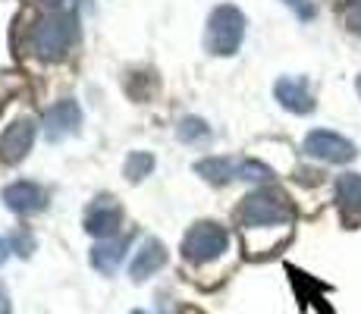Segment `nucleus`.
Listing matches in <instances>:
<instances>
[{"instance_id": "nucleus-1", "label": "nucleus", "mask_w": 361, "mask_h": 314, "mask_svg": "<svg viewBox=\"0 0 361 314\" xmlns=\"http://www.w3.org/2000/svg\"><path fill=\"white\" fill-rule=\"evenodd\" d=\"M295 207L283 188H258V192L245 195L242 205L235 207V220L242 229H264V227H280V223H293Z\"/></svg>"}, {"instance_id": "nucleus-12", "label": "nucleus", "mask_w": 361, "mask_h": 314, "mask_svg": "<svg viewBox=\"0 0 361 314\" xmlns=\"http://www.w3.org/2000/svg\"><path fill=\"white\" fill-rule=\"evenodd\" d=\"M164 264H166V246L151 236V239H145L142 246H138L135 258H132V264H129V274L135 283H142V280H148V277H154Z\"/></svg>"}, {"instance_id": "nucleus-23", "label": "nucleus", "mask_w": 361, "mask_h": 314, "mask_svg": "<svg viewBox=\"0 0 361 314\" xmlns=\"http://www.w3.org/2000/svg\"><path fill=\"white\" fill-rule=\"evenodd\" d=\"M132 314H145V311H132Z\"/></svg>"}, {"instance_id": "nucleus-11", "label": "nucleus", "mask_w": 361, "mask_h": 314, "mask_svg": "<svg viewBox=\"0 0 361 314\" xmlns=\"http://www.w3.org/2000/svg\"><path fill=\"white\" fill-rule=\"evenodd\" d=\"M41 123H44V132L51 138L75 135V132H79V126H82V107L73 101V97H63V101L51 104V107L44 110Z\"/></svg>"}, {"instance_id": "nucleus-8", "label": "nucleus", "mask_w": 361, "mask_h": 314, "mask_svg": "<svg viewBox=\"0 0 361 314\" xmlns=\"http://www.w3.org/2000/svg\"><path fill=\"white\" fill-rule=\"evenodd\" d=\"M274 97L280 101L283 110L295 116H308L314 110V95H311V85L305 76H280L274 85Z\"/></svg>"}, {"instance_id": "nucleus-14", "label": "nucleus", "mask_w": 361, "mask_h": 314, "mask_svg": "<svg viewBox=\"0 0 361 314\" xmlns=\"http://www.w3.org/2000/svg\"><path fill=\"white\" fill-rule=\"evenodd\" d=\"M336 201L352 214H361V176L358 173H343L336 179Z\"/></svg>"}, {"instance_id": "nucleus-15", "label": "nucleus", "mask_w": 361, "mask_h": 314, "mask_svg": "<svg viewBox=\"0 0 361 314\" xmlns=\"http://www.w3.org/2000/svg\"><path fill=\"white\" fill-rule=\"evenodd\" d=\"M154 164H157V160H154L151 151H129L126 164H123V176L135 186V183H142L145 176H151V173H154Z\"/></svg>"}, {"instance_id": "nucleus-6", "label": "nucleus", "mask_w": 361, "mask_h": 314, "mask_svg": "<svg viewBox=\"0 0 361 314\" xmlns=\"http://www.w3.org/2000/svg\"><path fill=\"white\" fill-rule=\"evenodd\" d=\"M302 151L314 160H324V164H349V160L358 157L355 145L333 129H311L308 135H305Z\"/></svg>"}, {"instance_id": "nucleus-20", "label": "nucleus", "mask_w": 361, "mask_h": 314, "mask_svg": "<svg viewBox=\"0 0 361 314\" xmlns=\"http://www.w3.org/2000/svg\"><path fill=\"white\" fill-rule=\"evenodd\" d=\"M10 242H6V239H0V267H4V264H6V258H10Z\"/></svg>"}, {"instance_id": "nucleus-4", "label": "nucleus", "mask_w": 361, "mask_h": 314, "mask_svg": "<svg viewBox=\"0 0 361 314\" xmlns=\"http://www.w3.org/2000/svg\"><path fill=\"white\" fill-rule=\"evenodd\" d=\"M226 248H230V229L217 220H198L183 236V248L179 251H183V258L189 264L201 267V264H211L217 258H224Z\"/></svg>"}, {"instance_id": "nucleus-10", "label": "nucleus", "mask_w": 361, "mask_h": 314, "mask_svg": "<svg viewBox=\"0 0 361 314\" xmlns=\"http://www.w3.org/2000/svg\"><path fill=\"white\" fill-rule=\"evenodd\" d=\"M35 135H38V126H35V120H29V116H19V120H13L4 129V135H0V155L10 160V164H19V160H25V155L32 151Z\"/></svg>"}, {"instance_id": "nucleus-18", "label": "nucleus", "mask_w": 361, "mask_h": 314, "mask_svg": "<svg viewBox=\"0 0 361 314\" xmlns=\"http://www.w3.org/2000/svg\"><path fill=\"white\" fill-rule=\"evenodd\" d=\"M13 248H16V255H23V258L32 255V251H35V239L29 236V229H16V233H13Z\"/></svg>"}, {"instance_id": "nucleus-7", "label": "nucleus", "mask_w": 361, "mask_h": 314, "mask_svg": "<svg viewBox=\"0 0 361 314\" xmlns=\"http://www.w3.org/2000/svg\"><path fill=\"white\" fill-rule=\"evenodd\" d=\"M6 211L19 214V217H32V214H41L47 207V192L32 179H16L0 192Z\"/></svg>"}, {"instance_id": "nucleus-22", "label": "nucleus", "mask_w": 361, "mask_h": 314, "mask_svg": "<svg viewBox=\"0 0 361 314\" xmlns=\"http://www.w3.org/2000/svg\"><path fill=\"white\" fill-rule=\"evenodd\" d=\"M355 92H358V97H361V76L355 79Z\"/></svg>"}, {"instance_id": "nucleus-3", "label": "nucleus", "mask_w": 361, "mask_h": 314, "mask_svg": "<svg viewBox=\"0 0 361 314\" xmlns=\"http://www.w3.org/2000/svg\"><path fill=\"white\" fill-rule=\"evenodd\" d=\"M73 41H75V16H69V13L41 16L29 32V44L35 57L44 63H60L69 54Z\"/></svg>"}, {"instance_id": "nucleus-19", "label": "nucleus", "mask_w": 361, "mask_h": 314, "mask_svg": "<svg viewBox=\"0 0 361 314\" xmlns=\"http://www.w3.org/2000/svg\"><path fill=\"white\" fill-rule=\"evenodd\" d=\"M345 29L355 32L361 38V0H352V4L345 6Z\"/></svg>"}, {"instance_id": "nucleus-21", "label": "nucleus", "mask_w": 361, "mask_h": 314, "mask_svg": "<svg viewBox=\"0 0 361 314\" xmlns=\"http://www.w3.org/2000/svg\"><path fill=\"white\" fill-rule=\"evenodd\" d=\"M38 4L51 6V10H57V6H63V4H66V0H38Z\"/></svg>"}, {"instance_id": "nucleus-13", "label": "nucleus", "mask_w": 361, "mask_h": 314, "mask_svg": "<svg viewBox=\"0 0 361 314\" xmlns=\"http://www.w3.org/2000/svg\"><path fill=\"white\" fill-rule=\"evenodd\" d=\"M126 251H129V236H123V239H104L92 248V258H88V261H92L94 270H101V274L110 277L120 270Z\"/></svg>"}, {"instance_id": "nucleus-17", "label": "nucleus", "mask_w": 361, "mask_h": 314, "mask_svg": "<svg viewBox=\"0 0 361 314\" xmlns=\"http://www.w3.org/2000/svg\"><path fill=\"white\" fill-rule=\"evenodd\" d=\"M283 4L289 6V10L295 13L302 23H311V19L317 16V6H314V0H283Z\"/></svg>"}, {"instance_id": "nucleus-9", "label": "nucleus", "mask_w": 361, "mask_h": 314, "mask_svg": "<svg viewBox=\"0 0 361 314\" xmlns=\"http://www.w3.org/2000/svg\"><path fill=\"white\" fill-rule=\"evenodd\" d=\"M82 227H85L88 236H94V239H101V242L114 239V236L120 233V227H123V207L114 205L110 198H98L94 205H88Z\"/></svg>"}, {"instance_id": "nucleus-2", "label": "nucleus", "mask_w": 361, "mask_h": 314, "mask_svg": "<svg viewBox=\"0 0 361 314\" xmlns=\"http://www.w3.org/2000/svg\"><path fill=\"white\" fill-rule=\"evenodd\" d=\"M245 29L248 19L239 6L233 4L214 6L204 25V51L211 57H233V54H239L242 41H245Z\"/></svg>"}, {"instance_id": "nucleus-5", "label": "nucleus", "mask_w": 361, "mask_h": 314, "mask_svg": "<svg viewBox=\"0 0 361 314\" xmlns=\"http://www.w3.org/2000/svg\"><path fill=\"white\" fill-rule=\"evenodd\" d=\"M195 173L211 186H226L230 179L264 183V179L274 176V170L267 164H261V160H235V157H204L195 164Z\"/></svg>"}, {"instance_id": "nucleus-16", "label": "nucleus", "mask_w": 361, "mask_h": 314, "mask_svg": "<svg viewBox=\"0 0 361 314\" xmlns=\"http://www.w3.org/2000/svg\"><path fill=\"white\" fill-rule=\"evenodd\" d=\"M176 138L185 145H195V142H204L211 138V126H207L201 116H183L176 126Z\"/></svg>"}]
</instances>
